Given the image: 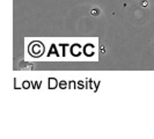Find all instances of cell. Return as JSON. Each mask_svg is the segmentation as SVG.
<instances>
[{"mask_svg":"<svg viewBox=\"0 0 154 139\" xmlns=\"http://www.w3.org/2000/svg\"><path fill=\"white\" fill-rule=\"evenodd\" d=\"M28 50L32 57H39L44 52V45L41 42H32L28 46Z\"/></svg>","mask_w":154,"mask_h":139,"instance_id":"1","label":"cell"},{"mask_svg":"<svg viewBox=\"0 0 154 139\" xmlns=\"http://www.w3.org/2000/svg\"><path fill=\"white\" fill-rule=\"evenodd\" d=\"M100 50H101V52H102V54H104V52H106V49H104V46H101Z\"/></svg>","mask_w":154,"mask_h":139,"instance_id":"4","label":"cell"},{"mask_svg":"<svg viewBox=\"0 0 154 139\" xmlns=\"http://www.w3.org/2000/svg\"><path fill=\"white\" fill-rule=\"evenodd\" d=\"M147 5H148V2H147L146 0H143V1H141V6H143V7H146Z\"/></svg>","mask_w":154,"mask_h":139,"instance_id":"3","label":"cell"},{"mask_svg":"<svg viewBox=\"0 0 154 139\" xmlns=\"http://www.w3.org/2000/svg\"><path fill=\"white\" fill-rule=\"evenodd\" d=\"M91 14L94 15V16L99 15V14H100V11H99V9H96V8H95V9H92V11H91Z\"/></svg>","mask_w":154,"mask_h":139,"instance_id":"2","label":"cell"}]
</instances>
